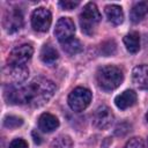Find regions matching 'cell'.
I'll use <instances>...</instances> for the list:
<instances>
[{"instance_id":"obj_24","label":"cell","mask_w":148,"mask_h":148,"mask_svg":"<svg viewBox=\"0 0 148 148\" xmlns=\"http://www.w3.org/2000/svg\"><path fill=\"white\" fill-rule=\"evenodd\" d=\"M9 148H28V143L23 139H14L10 142Z\"/></svg>"},{"instance_id":"obj_1","label":"cell","mask_w":148,"mask_h":148,"mask_svg":"<svg viewBox=\"0 0 148 148\" xmlns=\"http://www.w3.org/2000/svg\"><path fill=\"white\" fill-rule=\"evenodd\" d=\"M54 91L56 86L52 81L45 77H36L28 86H8L5 90V97L12 104L42 106L52 98Z\"/></svg>"},{"instance_id":"obj_22","label":"cell","mask_w":148,"mask_h":148,"mask_svg":"<svg viewBox=\"0 0 148 148\" xmlns=\"http://www.w3.org/2000/svg\"><path fill=\"white\" fill-rule=\"evenodd\" d=\"M124 148H145V145L140 138H133L125 145Z\"/></svg>"},{"instance_id":"obj_20","label":"cell","mask_w":148,"mask_h":148,"mask_svg":"<svg viewBox=\"0 0 148 148\" xmlns=\"http://www.w3.org/2000/svg\"><path fill=\"white\" fill-rule=\"evenodd\" d=\"M72 140L68 136H59L52 142V148H71Z\"/></svg>"},{"instance_id":"obj_9","label":"cell","mask_w":148,"mask_h":148,"mask_svg":"<svg viewBox=\"0 0 148 148\" xmlns=\"http://www.w3.org/2000/svg\"><path fill=\"white\" fill-rule=\"evenodd\" d=\"M23 25V16L18 9H13L8 12L3 20V27L7 32L13 34L20 30Z\"/></svg>"},{"instance_id":"obj_4","label":"cell","mask_w":148,"mask_h":148,"mask_svg":"<svg viewBox=\"0 0 148 148\" xmlns=\"http://www.w3.org/2000/svg\"><path fill=\"white\" fill-rule=\"evenodd\" d=\"M91 91L84 87H77L68 95V105L73 111H83L91 102Z\"/></svg>"},{"instance_id":"obj_13","label":"cell","mask_w":148,"mask_h":148,"mask_svg":"<svg viewBox=\"0 0 148 148\" xmlns=\"http://www.w3.org/2000/svg\"><path fill=\"white\" fill-rule=\"evenodd\" d=\"M59 126V120L56 116L51 113H43L38 119V127L45 133L53 132Z\"/></svg>"},{"instance_id":"obj_7","label":"cell","mask_w":148,"mask_h":148,"mask_svg":"<svg viewBox=\"0 0 148 148\" xmlns=\"http://www.w3.org/2000/svg\"><path fill=\"white\" fill-rule=\"evenodd\" d=\"M34 53V49L29 44H22L20 46H16L8 57V64L9 65H25L28 60H30L31 56Z\"/></svg>"},{"instance_id":"obj_16","label":"cell","mask_w":148,"mask_h":148,"mask_svg":"<svg viewBox=\"0 0 148 148\" xmlns=\"http://www.w3.org/2000/svg\"><path fill=\"white\" fill-rule=\"evenodd\" d=\"M148 14V3L145 1L136 2L131 9V21L136 23L140 22Z\"/></svg>"},{"instance_id":"obj_8","label":"cell","mask_w":148,"mask_h":148,"mask_svg":"<svg viewBox=\"0 0 148 148\" xmlns=\"http://www.w3.org/2000/svg\"><path fill=\"white\" fill-rule=\"evenodd\" d=\"M113 119H114V116L106 105L98 106L92 116V123L99 130L109 128L112 125Z\"/></svg>"},{"instance_id":"obj_25","label":"cell","mask_w":148,"mask_h":148,"mask_svg":"<svg viewBox=\"0 0 148 148\" xmlns=\"http://www.w3.org/2000/svg\"><path fill=\"white\" fill-rule=\"evenodd\" d=\"M32 135H34V138H35V139H34V141H35L36 143H40V142H42V140H40V138H39V135H38V134L36 135V133L34 132V133H32Z\"/></svg>"},{"instance_id":"obj_3","label":"cell","mask_w":148,"mask_h":148,"mask_svg":"<svg viewBox=\"0 0 148 148\" xmlns=\"http://www.w3.org/2000/svg\"><path fill=\"white\" fill-rule=\"evenodd\" d=\"M101 21V13L94 2H89L83 7L80 15V25L86 35H92Z\"/></svg>"},{"instance_id":"obj_10","label":"cell","mask_w":148,"mask_h":148,"mask_svg":"<svg viewBox=\"0 0 148 148\" xmlns=\"http://www.w3.org/2000/svg\"><path fill=\"white\" fill-rule=\"evenodd\" d=\"M29 74V69L25 65H7L5 68V75L10 79L14 83H21L23 82Z\"/></svg>"},{"instance_id":"obj_23","label":"cell","mask_w":148,"mask_h":148,"mask_svg":"<svg viewBox=\"0 0 148 148\" xmlns=\"http://www.w3.org/2000/svg\"><path fill=\"white\" fill-rule=\"evenodd\" d=\"M59 6L65 9V10H71V9H74L76 6H79V1H60L59 2Z\"/></svg>"},{"instance_id":"obj_11","label":"cell","mask_w":148,"mask_h":148,"mask_svg":"<svg viewBox=\"0 0 148 148\" xmlns=\"http://www.w3.org/2000/svg\"><path fill=\"white\" fill-rule=\"evenodd\" d=\"M132 77L138 88L148 91V65H140L134 67Z\"/></svg>"},{"instance_id":"obj_15","label":"cell","mask_w":148,"mask_h":148,"mask_svg":"<svg viewBox=\"0 0 148 148\" xmlns=\"http://www.w3.org/2000/svg\"><path fill=\"white\" fill-rule=\"evenodd\" d=\"M59 58L58 51L50 44H45L40 50V59L47 65L54 64Z\"/></svg>"},{"instance_id":"obj_12","label":"cell","mask_w":148,"mask_h":148,"mask_svg":"<svg viewBox=\"0 0 148 148\" xmlns=\"http://www.w3.org/2000/svg\"><path fill=\"white\" fill-rule=\"evenodd\" d=\"M138 101V96L133 90H125L114 98V104L120 110H126L133 106Z\"/></svg>"},{"instance_id":"obj_2","label":"cell","mask_w":148,"mask_h":148,"mask_svg":"<svg viewBox=\"0 0 148 148\" xmlns=\"http://www.w3.org/2000/svg\"><path fill=\"white\" fill-rule=\"evenodd\" d=\"M124 80V74L120 71V68L106 65L102 66L96 72V81L99 88H102L105 91H111L118 88Z\"/></svg>"},{"instance_id":"obj_6","label":"cell","mask_w":148,"mask_h":148,"mask_svg":"<svg viewBox=\"0 0 148 148\" xmlns=\"http://www.w3.org/2000/svg\"><path fill=\"white\" fill-rule=\"evenodd\" d=\"M74 32H75V25L69 17H60L58 20L54 29V35L60 43H64L73 38Z\"/></svg>"},{"instance_id":"obj_18","label":"cell","mask_w":148,"mask_h":148,"mask_svg":"<svg viewBox=\"0 0 148 148\" xmlns=\"http://www.w3.org/2000/svg\"><path fill=\"white\" fill-rule=\"evenodd\" d=\"M61 46H62V50L66 53L71 54V56L77 54V53L82 52V50H83V46H82L81 42L79 39L74 38V37L68 39V40H66V42H64V43H61Z\"/></svg>"},{"instance_id":"obj_26","label":"cell","mask_w":148,"mask_h":148,"mask_svg":"<svg viewBox=\"0 0 148 148\" xmlns=\"http://www.w3.org/2000/svg\"><path fill=\"white\" fill-rule=\"evenodd\" d=\"M146 119H147V121H148V112H147V114H146Z\"/></svg>"},{"instance_id":"obj_17","label":"cell","mask_w":148,"mask_h":148,"mask_svg":"<svg viewBox=\"0 0 148 148\" xmlns=\"http://www.w3.org/2000/svg\"><path fill=\"white\" fill-rule=\"evenodd\" d=\"M124 44L130 53H136L140 49V36L138 32H130L124 37Z\"/></svg>"},{"instance_id":"obj_19","label":"cell","mask_w":148,"mask_h":148,"mask_svg":"<svg viewBox=\"0 0 148 148\" xmlns=\"http://www.w3.org/2000/svg\"><path fill=\"white\" fill-rule=\"evenodd\" d=\"M22 124H23V119L17 116L10 114V116H6L3 119V125L7 128H16V127H20Z\"/></svg>"},{"instance_id":"obj_5","label":"cell","mask_w":148,"mask_h":148,"mask_svg":"<svg viewBox=\"0 0 148 148\" xmlns=\"http://www.w3.org/2000/svg\"><path fill=\"white\" fill-rule=\"evenodd\" d=\"M52 22V15L49 9L39 7L34 10L31 15V25L36 31L45 32L49 30Z\"/></svg>"},{"instance_id":"obj_14","label":"cell","mask_w":148,"mask_h":148,"mask_svg":"<svg viewBox=\"0 0 148 148\" xmlns=\"http://www.w3.org/2000/svg\"><path fill=\"white\" fill-rule=\"evenodd\" d=\"M105 15H106L108 20L114 25H119L124 21L123 9L118 5H108L105 7Z\"/></svg>"},{"instance_id":"obj_21","label":"cell","mask_w":148,"mask_h":148,"mask_svg":"<svg viewBox=\"0 0 148 148\" xmlns=\"http://www.w3.org/2000/svg\"><path fill=\"white\" fill-rule=\"evenodd\" d=\"M116 50H117V45H116V43L113 40H108L102 45V53L104 56H106V57L114 54Z\"/></svg>"}]
</instances>
